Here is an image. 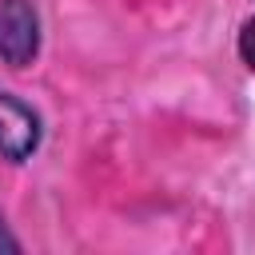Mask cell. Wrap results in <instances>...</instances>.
Instances as JSON below:
<instances>
[{
  "label": "cell",
  "mask_w": 255,
  "mask_h": 255,
  "mask_svg": "<svg viewBox=\"0 0 255 255\" xmlns=\"http://www.w3.org/2000/svg\"><path fill=\"white\" fill-rule=\"evenodd\" d=\"M44 20L36 0H0V64L24 72L40 60Z\"/></svg>",
  "instance_id": "obj_1"
},
{
  "label": "cell",
  "mask_w": 255,
  "mask_h": 255,
  "mask_svg": "<svg viewBox=\"0 0 255 255\" xmlns=\"http://www.w3.org/2000/svg\"><path fill=\"white\" fill-rule=\"evenodd\" d=\"M44 147V116L36 104L16 96L12 88H0V159L20 167Z\"/></svg>",
  "instance_id": "obj_2"
},
{
  "label": "cell",
  "mask_w": 255,
  "mask_h": 255,
  "mask_svg": "<svg viewBox=\"0 0 255 255\" xmlns=\"http://www.w3.org/2000/svg\"><path fill=\"white\" fill-rule=\"evenodd\" d=\"M235 56L247 72H255V16H247L235 32Z\"/></svg>",
  "instance_id": "obj_3"
},
{
  "label": "cell",
  "mask_w": 255,
  "mask_h": 255,
  "mask_svg": "<svg viewBox=\"0 0 255 255\" xmlns=\"http://www.w3.org/2000/svg\"><path fill=\"white\" fill-rule=\"evenodd\" d=\"M4 251L16 255V251H24V243L12 235V227H8V219H4V211H0V255H4Z\"/></svg>",
  "instance_id": "obj_4"
}]
</instances>
